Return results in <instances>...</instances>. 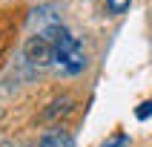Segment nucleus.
<instances>
[{
  "label": "nucleus",
  "mask_w": 152,
  "mask_h": 147,
  "mask_svg": "<svg viewBox=\"0 0 152 147\" xmlns=\"http://www.w3.org/2000/svg\"><path fill=\"white\" fill-rule=\"evenodd\" d=\"M43 32L49 35L52 43H55V64H58L63 72H80V69L86 66V52H83V46H80V41L72 38L60 23L46 26Z\"/></svg>",
  "instance_id": "1"
},
{
  "label": "nucleus",
  "mask_w": 152,
  "mask_h": 147,
  "mask_svg": "<svg viewBox=\"0 0 152 147\" xmlns=\"http://www.w3.org/2000/svg\"><path fill=\"white\" fill-rule=\"evenodd\" d=\"M26 58L32 61L34 66H49L55 64V43L46 32H37L26 41Z\"/></svg>",
  "instance_id": "2"
},
{
  "label": "nucleus",
  "mask_w": 152,
  "mask_h": 147,
  "mask_svg": "<svg viewBox=\"0 0 152 147\" xmlns=\"http://www.w3.org/2000/svg\"><path fill=\"white\" fill-rule=\"evenodd\" d=\"M37 147H75V138L69 136L66 130H52V133H46L40 138Z\"/></svg>",
  "instance_id": "3"
},
{
  "label": "nucleus",
  "mask_w": 152,
  "mask_h": 147,
  "mask_svg": "<svg viewBox=\"0 0 152 147\" xmlns=\"http://www.w3.org/2000/svg\"><path fill=\"white\" fill-rule=\"evenodd\" d=\"M106 6H109L112 15H121V12H126V9H129V0H106Z\"/></svg>",
  "instance_id": "4"
},
{
  "label": "nucleus",
  "mask_w": 152,
  "mask_h": 147,
  "mask_svg": "<svg viewBox=\"0 0 152 147\" xmlns=\"http://www.w3.org/2000/svg\"><path fill=\"white\" fill-rule=\"evenodd\" d=\"M126 144H129V136H124V133L112 136L109 141H103V147H126Z\"/></svg>",
  "instance_id": "5"
},
{
  "label": "nucleus",
  "mask_w": 152,
  "mask_h": 147,
  "mask_svg": "<svg viewBox=\"0 0 152 147\" xmlns=\"http://www.w3.org/2000/svg\"><path fill=\"white\" fill-rule=\"evenodd\" d=\"M152 112V101H146V104H141V110H138V118H146Z\"/></svg>",
  "instance_id": "6"
}]
</instances>
